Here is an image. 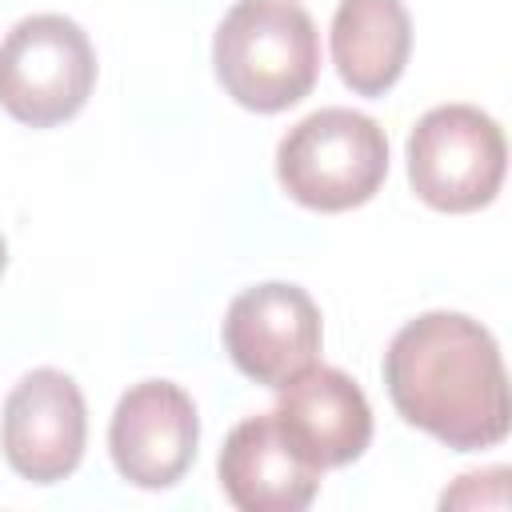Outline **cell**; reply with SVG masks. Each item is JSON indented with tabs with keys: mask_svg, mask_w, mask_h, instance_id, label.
Listing matches in <instances>:
<instances>
[{
	"mask_svg": "<svg viewBox=\"0 0 512 512\" xmlns=\"http://www.w3.org/2000/svg\"><path fill=\"white\" fill-rule=\"evenodd\" d=\"M384 384L396 412L456 452L508 436L512 400L492 332L464 312L408 320L384 352Z\"/></svg>",
	"mask_w": 512,
	"mask_h": 512,
	"instance_id": "6da1fadb",
	"label": "cell"
},
{
	"mask_svg": "<svg viewBox=\"0 0 512 512\" xmlns=\"http://www.w3.org/2000/svg\"><path fill=\"white\" fill-rule=\"evenodd\" d=\"M212 64L240 108L284 112L316 84L320 36L296 0H236L216 28Z\"/></svg>",
	"mask_w": 512,
	"mask_h": 512,
	"instance_id": "7a4b0ae2",
	"label": "cell"
},
{
	"mask_svg": "<svg viewBox=\"0 0 512 512\" xmlns=\"http://www.w3.org/2000/svg\"><path fill=\"white\" fill-rule=\"evenodd\" d=\"M276 176L284 192L304 208H360L380 192L388 176V136L364 112L320 108L280 140Z\"/></svg>",
	"mask_w": 512,
	"mask_h": 512,
	"instance_id": "3957f363",
	"label": "cell"
},
{
	"mask_svg": "<svg viewBox=\"0 0 512 512\" xmlns=\"http://www.w3.org/2000/svg\"><path fill=\"white\" fill-rule=\"evenodd\" d=\"M92 84V40L60 12L20 20L0 44V108L28 128L72 120L88 104Z\"/></svg>",
	"mask_w": 512,
	"mask_h": 512,
	"instance_id": "277c9868",
	"label": "cell"
},
{
	"mask_svg": "<svg viewBox=\"0 0 512 512\" xmlns=\"http://www.w3.org/2000/svg\"><path fill=\"white\" fill-rule=\"evenodd\" d=\"M508 144L500 124L476 104L428 108L408 136L412 192L436 212H476L504 184Z\"/></svg>",
	"mask_w": 512,
	"mask_h": 512,
	"instance_id": "5b68a950",
	"label": "cell"
},
{
	"mask_svg": "<svg viewBox=\"0 0 512 512\" xmlns=\"http://www.w3.org/2000/svg\"><path fill=\"white\" fill-rule=\"evenodd\" d=\"M320 308L316 300L284 280L244 288L224 316V348L232 364L264 384L280 388L320 356Z\"/></svg>",
	"mask_w": 512,
	"mask_h": 512,
	"instance_id": "8992f818",
	"label": "cell"
},
{
	"mask_svg": "<svg viewBox=\"0 0 512 512\" xmlns=\"http://www.w3.org/2000/svg\"><path fill=\"white\" fill-rule=\"evenodd\" d=\"M0 440L8 464L32 484L76 472L88 440V412L76 380L60 368H32L4 400Z\"/></svg>",
	"mask_w": 512,
	"mask_h": 512,
	"instance_id": "52a82bcc",
	"label": "cell"
},
{
	"mask_svg": "<svg viewBox=\"0 0 512 512\" xmlns=\"http://www.w3.org/2000/svg\"><path fill=\"white\" fill-rule=\"evenodd\" d=\"M200 440L192 396L172 380L132 384L108 424V448L116 472L136 488H172Z\"/></svg>",
	"mask_w": 512,
	"mask_h": 512,
	"instance_id": "ba28073f",
	"label": "cell"
},
{
	"mask_svg": "<svg viewBox=\"0 0 512 512\" xmlns=\"http://www.w3.org/2000/svg\"><path fill=\"white\" fill-rule=\"evenodd\" d=\"M220 488L240 512H300L320 488V468L292 444L276 412H260L228 432Z\"/></svg>",
	"mask_w": 512,
	"mask_h": 512,
	"instance_id": "9c48e42d",
	"label": "cell"
},
{
	"mask_svg": "<svg viewBox=\"0 0 512 512\" xmlns=\"http://www.w3.org/2000/svg\"><path fill=\"white\" fill-rule=\"evenodd\" d=\"M276 420L292 444L324 472L352 464L372 440V408L352 376L328 364H308L276 388Z\"/></svg>",
	"mask_w": 512,
	"mask_h": 512,
	"instance_id": "30bf717a",
	"label": "cell"
},
{
	"mask_svg": "<svg viewBox=\"0 0 512 512\" xmlns=\"http://www.w3.org/2000/svg\"><path fill=\"white\" fill-rule=\"evenodd\" d=\"M412 52L404 0H340L332 16V64L356 96H384Z\"/></svg>",
	"mask_w": 512,
	"mask_h": 512,
	"instance_id": "8fae6325",
	"label": "cell"
},
{
	"mask_svg": "<svg viewBox=\"0 0 512 512\" xmlns=\"http://www.w3.org/2000/svg\"><path fill=\"white\" fill-rule=\"evenodd\" d=\"M4 264H8V244H4V236H0V276H4Z\"/></svg>",
	"mask_w": 512,
	"mask_h": 512,
	"instance_id": "7c38bea8",
	"label": "cell"
}]
</instances>
